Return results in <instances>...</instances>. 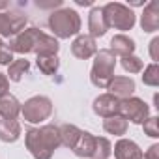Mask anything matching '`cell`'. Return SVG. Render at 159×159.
I'll list each match as a JSON object with an SVG mask.
<instances>
[{
  "instance_id": "21",
  "label": "cell",
  "mask_w": 159,
  "mask_h": 159,
  "mask_svg": "<svg viewBox=\"0 0 159 159\" xmlns=\"http://www.w3.org/2000/svg\"><path fill=\"white\" fill-rule=\"evenodd\" d=\"M28 67H30V64H28V60H13L10 66H8V77H10V81H13V83H19L21 79H23V75L28 71Z\"/></svg>"
},
{
  "instance_id": "6",
  "label": "cell",
  "mask_w": 159,
  "mask_h": 159,
  "mask_svg": "<svg viewBox=\"0 0 159 159\" xmlns=\"http://www.w3.org/2000/svg\"><path fill=\"white\" fill-rule=\"evenodd\" d=\"M23 116L26 122H32V124H38V122H43L51 116L52 112V103L49 98L45 96H36V98H30L25 105H23Z\"/></svg>"
},
{
  "instance_id": "22",
  "label": "cell",
  "mask_w": 159,
  "mask_h": 159,
  "mask_svg": "<svg viewBox=\"0 0 159 159\" xmlns=\"http://www.w3.org/2000/svg\"><path fill=\"white\" fill-rule=\"evenodd\" d=\"M58 131H60V142H62L64 146H67V148H71V146L75 144V140H77L79 133H81V129H79V127L69 125V124H66V125L58 127Z\"/></svg>"
},
{
  "instance_id": "31",
  "label": "cell",
  "mask_w": 159,
  "mask_h": 159,
  "mask_svg": "<svg viewBox=\"0 0 159 159\" xmlns=\"http://www.w3.org/2000/svg\"><path fill=\"white\" fill-rule=\"evenodd\" d=\"M77 4L79 6H90L92 2H90V0H77Z\"/></svg>"
},
{
  "instance_id": "17",
  "label": "cell",
  "mask_w": 159,
  "mask_h": 159,
  "mask_svg": "<svg viewBox=\"0 0 159 159\" xmlns=\"http://www.w3.org/2000/svg\"><path fill=\"white\" fill-rule=\"evenodd\" d=\"M135 51V41L129 39L127 36H114L111 39V52L112 54H120L122 58L131 56V52Z\"/></svg>"
},
{
  "instance_id": "20",
  "label": "cell",
  "mask_w": 159,
  "mask_h": 159,
  "mask_svg": "<svg viewBox=\"0 0 159 159\" xmlns=\"http://www.w3.org/2000/svg\"><path fill=\"white\" fill-rule=\"evenodd\" d=\"M58 66H60V60L56 54H45V56H38V67L41 73L45 75H54L58 71Z\"/></svg>"
},
{
  "instance_id": "9",
  "label": "cell",
  "mask_w": 159,
  "mask_h": 159,
  "mask_svg": "<svg viewBox=\"0 0 159 159\" xmlns=\"http://www.w3.org/2000/svg\"><path fill=\"white\" fill-rule=\"evenodd\" d=\"M94 112L103 116V118H111L120 114V99H116L111 94H103L99 98H96L94 101Z\"/></svg>"
},
{
  "instance_id": "13",
  "label": "cell",
  "mask_w": 159,
  "mask_h": 159,
  "mask_svg": "<svg viewBox=\"0 0 159 159\" xmlns=\"http://www.w3.org/2000/svg\"><path fill=\"white\" fill-rule=\"evenodd\" d=\"M116 159H142V150L129 139H120L114 146Z\"/></svg>"
},
{
  "instance_id": "25",
  "label": "cell",
  "mask_w": 159,
  "mask_h": 159,
  "mask_svg": "<svg viewBox=\"0 0 159 159\" xmlns=\"http://www.w3.org/2000/svg\"><path fill=\"white\" fill-rule=\"evenodd\" d=\"M122 66H124V69L129 71V73H139V71H142V60L137 58V56H133V54L122 58Z\"/></svg>"
},
{
  "instance_id": "14",
  "label": "cell",
  "mask_w": 159,
  "mask_h": 159,
  "mask_svg": "<svg viewBox=\"0 0 159 159\" xmlns=\"http://www.w3.org/2000/svg\"><path fill=\"white\" fill-rule=\"evenodd\" d=\"M140 26H142L144 32H155L159 28V6H157L155 0L144 8V15L140 19Z\"/></svg>"
},
{
  "instance_id": "24",
  "label": "cell",
  "mask_w": 159,
  "mask_h": 159,
  "mask_svg": "<svg viewBox=\"0 0 159 159\" xmlns=\"http://www.w3.org/2000/svg\"><path fill=\"white\" fill-rule=\"evenodd\" d=\"M142 83L148 84V86H159V67H157V64H150L144 69Z\"/></svg>"
},
{
  "instance_id": "23",
  "label": "cell",
  "mask_w": 159,
  "mask_h": 159,
  "mask_svg": "<svg viewBox=\"0 0 159 159\" xmlns=\"http://www.w3.org/2000/svg\"><path fill=\"white\" fill-rule=\"evenodd\" d=\"M112 152V146L111 142L105 139V137H96V148H94V159H109Z\"/></svg>"
},
{
  "instance_id": "18",
  "label": "cell",
  "mask_w": 159,
  "mask_h": 159,
  "mask_svg": "<svg viewBox=\"0 0 159 159\" xmlns=\"http://www.w3.org/2000/svg\"><path fill=\"white\" fill-rule=\"evenodd\" d=\"M21 135V125L17 120H0V140L4 142H15Z\"/></svg>"
},
{
  "instance_id": "5",
  "label": "cell",
  "mask_w": 159,
  "mask_h": 159,
  "mask_svg": "<svg viewBox=\"0 0 159 159\" xmlns=\"http://www.w3.org/2000/svg\"><path fill=\"white\" fill-rule=\"evenodd\" d=\"M103 15L107 21V26L116 28V30H131L135 25V15L129 8L118 2H111L103 8Z\"/></svg>"
},
{
  "instance_id": "7",
  "label": "cell",
  "mask_w": 159,
  "mask_h": 159,
  "mask_svg": "<svg viewBox=\"0 0 159 159\" xmlns=\"http://www.w3.org/2000/svg\"><path fill=\"white\" fill-rule=\"evenodd\" d=\"M120 116H124L125 120H129L133 124H144L150 116V109L142 99L127 98V99L120 101Z\"/></svg>"
},
{
  "instance_id": "30",
  "label": "cell",
  "mask_w": 159,
  "mask_h": 159,
  "mask_svg": "<svg viewBox=\"0 0 159 159\" xmlns=\"http://www.w3.org/2000/svg\"><path fill=\"white\" fill-rule=\"evenodd\" d=\"M8 88H10V81H8V77L0 73V96L8 94Z\"/></svg>"
},
{
  "instance_id": "19",
  "label": "cell",
  "mask_w": 159,
  "mask_h": 159,
  "mask_svg": "<svg viewBox=\"0 0 159 159\" xmlns=\"http://www.w3.org/2000/svg\"><path fill=\"white\" fill-rule=\"evenodd\" d=\"M103 127H105V131L111 133V135H124V133L127 131V120H125L124 116L116 114V116L105 118Z\"/></svg>"
},
{
  "instance_id": "28",
  "label": "cell",
  "mask_w": 159,
  "mask_h": 159,
  "mask_svg": "<svg viewBox=\"0 0 159 159\" xmlns=\"http://www.w3.org/2000/svg\"><path fill=\"white\" fill-rule=\"evenodd\" d=\"M150 54H152V60L153 64L159 60V38H153L152 43H150Z\"/></svg>"
},
{
  "instance_id": "12",
  "label": "cell",
  "mask_w": 159,
  "mask_h": 159,
  "mask_svg": "<svg viewBox=\"0 0 159 159\" xmlns=\"http://www.w3.org/2000/svg\"><path fill=\"white\" fill-rule=\"evenodd\" d=\"M94 148H96V137L90 135L88 131H81L75 140V144L71 146L73 153L79 157H92L94 155Z\"/></svg>"
},
{
  "instance_id": "27",
  "label": "cell",
  "mask_w": 159,
  "mask_h": 159,
  "mask_svg": "<svg viewBox=\"0 0 159 159\" xmlns=\"http://www.w3.org/2000/svg\"><path fill=\"white\" fill-rule=\"evenodd\" d=\"M10 60H13V52L6 47V43L0 39V64H4V66H10L11 62Z\"/></svg>"
},
{
  "instance_id": "32",
  "label": "cell",
  "mask_w": 159,
  "mask_h": 159,
  "mask_svg": "<svg viewBox=\"0 0 159 159\" xmlns=\"http://www.w3.org/2000/svg\"><path fill=\"white\" fill-rule=\"evenodd\" d=\"M4 8H8V2H0V10H4Z\"/></svg>"
},
{
  "instance_id": "15",
  "label": "cell",
  "mask_w": 159,
  "mask_h": 159,
  "mask_svg": "<svg viewBox=\"0 0 159 159\" xmlns=\"http://www.w3.org/2000/svg\"><path fill=\"white\" fill-rule=\"evenodd\" d=\"M107 21H105V15H103V8H94L88 15V30L92 34V38H98V36H103L107 32Z\"/></svg>"
},
{
  "instance_id": "4",
  "label": "cell",
  "mask_w": 159,
  "mask_h": 159,
  "mask_svg": "<svg viewBox=\"0 0 159 159\" xmlns=\"http://www.w3.org/2000/svg\"><path fill=\"white\" fill-rule=\"evenodd\" d=\"M49 26L58 38H71L81 30V17L75 10H58L49 17Z\"/></svg>"
},
{
  "instance_id": "2",
  "label": "cell",
  "mask_w": 159,
  "mask_h": 159,
  "mask_svg": "<svg viewBox=\"0 0 159 159\" xmlns=\"http://www.w3.org/2000/svg\"><path fill=\"white\" fill-rule=\"evenodd\" d=\"M60 144V131L54 125H43L26 131V148L34 159H51Z\"/></svg>"
},
{
  "instance_id": "26",
  "label": "cell",
  "mask_w": 159,
  "mask_h": 159,
  "mask_svg": "<svg viewBox=\"0 0 159 159\" xmlns=\"http://www.w3.org/2000/svg\"><path fill=\"white\" fill-rule=\"evenodd\" d=\"M157 124H159V118H157V116H148V120L142 124L144 133H146V135H150V137H159Z\"/></svg>"
},
{
  "instance_id": "16",
  "label": "cell",
  "mask_w": 159,
  "mask_h": 159,
  "mask_svg": "<svg viewBox=\"0 0 159 159\" xmlns=\"http://www.w3.org/2000/svg\"><path fill=\"white\" fill-rule=\"evenodd\" d=\"M19 112H21V105L11 94L0 96V116L6 120H15Z\"/></svg>"
},
{
  "instance_id": "10",
  "label": "cell",
  "mask_w": 159,
  "mask_h": 159,
  "mask_svg": "<svg viewBox=\"0 0 159 159\" xmlns=\"http://www.w3.org/2000/svg\"><path fill=\"white\" fill-rule=\"evenodd\" d=\"M71 52L73 56L81 58V60H86L90 56H94L98 52V45H96V39L92 36H79L73 43H71Z\"/></svg>"
},
{
  "instance_id": "1",
  "label": "cell",
  "mask_w": 159,
  "mask_h": 159,
  "mask_svg": "<svg viewBox=\"0 0 159 159\" xmlns=\"http://www.w3.org/2000/svg\"><path fill=\"white\" fill-rule=\"evenodd\" d=\"M11 52H21V54H26V52H36L38 56H45V54H56L60 45L54 38L43 34L41 30L38 28H26L23 32H19L11 41H10V47H8Z\"/></svg>"
},
{
  "instance_id": "11",
  "label": "cell",
  "mask_w": 159,
  "mask_h": 159,
  "mask_svg": "<svg viewBox=\"0 0 159 159\" xmlns=\"http://www.w3.org/2000/svg\"><path fill=\"white\" fill-rule=\"evenodd\" d=\"M109 90H111V96H114L116 99H120V101L127 99L135 92V81L129 77H112Z\"/></svg>"
},
{
  "instance_id": "29",
  "label": "cell",
  "mask_w": 159,
  "mask_h": 159,
  "mask_svg": "<svg viewBox=\"0 0 159 159\" xmlns=\"http://www.w3.org/2000/svg\"><path fill=\"white\" fill-rule=\"evenodd\" d=\"M142 159H159V146L157 144H153L144 155H142Z\"/></svg>"
},
{
  "instance_id": "3",
  "label": "cell",
  "mask_w": 159,
  "mask_h": 159,
  "mask_svg": "<svg viewBox=\"0 0 159 159\" xmlns=\"http://www.w3.org/2000/svg\"><path fill=\"white\" fill-rule=\"evenodd\" d=\"M114 67H116V58L109 49H103L96 54L92 73H90V81L98 88H109L112 77H114Z\"/></svg>"
},
{
  "instance_id": "8",
  "label": "cell",
  "mask_w": 159,
  "mask_h": 159,
  "mask_svg": "<svg viewBox=\"0 0 159 159\" xmlns=\"http://www.w3.org/2000/svg\"><path fill=\"white\" fill-rule=\"evenodd\" d=\"M25 25H26V17L25 15L0 13V36H4V38L17 36L19 32L25 30Z\"/></svg>"
}]
</instances>
